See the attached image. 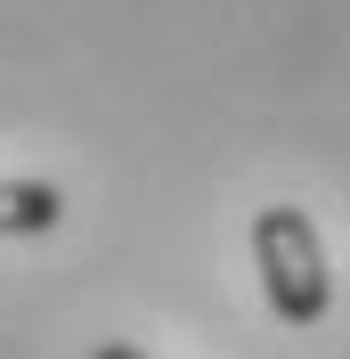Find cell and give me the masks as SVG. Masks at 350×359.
<instances>
[{
    "label": "cell",
    "instance_id": "1",
    "mask_svg": "<svg viewBox=\"0 0 350 359\" xmlns=\"http://www.w3.org/2000/svg\"><path fill=\"white\" fill-rule=\"evenodd\" d=\"M253 262H261V294L285 327H318L334 311V269H326V245H318V221L302 204L253 212Z\"/></svg>",
    "mask_w": 350,
    "mask_h": 359
},
{
    "label": "cell",
    "instance_id": "2",
    "mask_svg": "<svg viewBox=\"0 0 350 359\" xmlns=\"http://www.w3.org/2000/svg\"><path fill=\"white\" fill-rule=\"evenodd\" d=\"M66 221V196L49 180H0V237H41Z\"/></svg>",
    "mask_w": 350,
    "mask_h": 359
},
{
    "label": "cell",
    "instance_id": "3",
    "mask_svg": "<svg viewBox=\"0 0 350 359\" xmlns=\"http://www.w3.org/2000/svg\"><path fill=\"white\" fill-rule=\"evenodd\" d=\"M90 359H147V351H131V343H98Z\"/></svg>",
    "mask_w": 350,
    "mask_h": 359
}]
</instances>
